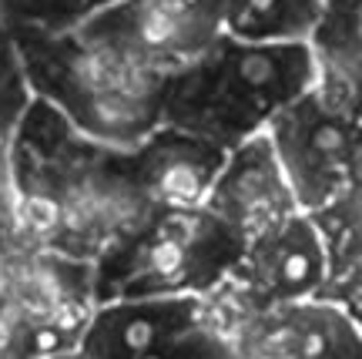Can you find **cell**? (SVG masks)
I'll return each mask as SVG.
<instances>
[{
	"label": "cell",
	"mask_w": 362,
	"mask_h": 359,
	"mask_svg": "<svg viewBox=\"0 0 362 359\" xmlns=\"http://www.w3.org/2000/svg\"><path fill=\"white\" fill-rule=\"evenodd\" d=\"M319 84V57L302 40L221 38L211 51L168 77L165 125L238 148L269 131L275 115Z\"/></svg>",
	"instance_id": "cell-1"
},
{
	"label": "cell",
	"mask_w": 362,
	"mask_h": 359,
	"mask_svg": "<svg viewBox=\"0 0 362 359\" xmlns=\"http://www.w3.org/2000/svg\"><path fill=\"white\" fill-rule=\"evenodd\" d=\"M242 235L202 208H161L94 258V302L151 295H211L238 258Z\"/></svg>",
	"instance_id": "cell-2"
},
{
	"label": "cell",
	"mask_w": 362,
	"mask_h": 359,
	"mask_svg": "<svg viewBox=\"0 0 362 359\" xmlns=\"http://www.w3.org/2000/svg\"><path fill=\"white\" fill-rule=\"evenodd\" d=\"M24 61L34 98L57 108L94 142L131 152L165 125L168 77L138 71L84 38L74 47H37Z\"/></svg>",
	"instance_id": "cell-3"
},
{
	"label": "cell",
	"mask_w": 362,
	"mask_h": 359,
	"mask_svg": "<svg viewBox=\"0 0 362 359\" xmlns=\"http://www.w3.org/2000/svg\"><path fill=\"white\" fill-rule=\"evenodd\" d=\"M225 30V0H128L90 17L81 38L90 47L158 77L202 61Z\"/></svg>",
	"instance_id": "cell-4"
},
{
	"label": "cell",
	"mask_w": 362,
	"mask_h": 359,
	"mask_svg": "<svg viewBox=\"0 0 362 359\" xmlns=\"http://www.w3.org/2000/svg\"><path fill=\"white\" fill-rule=\"evenodd\" d=\"M302 212L319 215L352 188L362 165V125L322 101L319 91L288 104L269 125Z\"/></svg>",
	"instance_id": "cell-5"
},
{
	"label": "cell",
	"mask_w": 362,
	"mask_h": 359,
	"mask_svg": "<svg viewBox=\"0 0 362 359\" xmlns=\"http://www.w3.org/2000/svg\"><path fill=\"white\" fill-rule=\"evenodd\" d=\"M329 269L332 258L322 222L312 212H298L269 235L248 242L245 256L218 289L238 312H259L322 295Z\"/></svg>",
	"instance_id": "cell-6"
},
{
	"label": "cell",
	"mask_w": 362,
	"mask_h": 359,
	"mask_svg": "<svg viewBox=\"0 0 362 359\" xmlns=\"http://www.w3.org/2000/svg\"><path fill=\"white\" fill-rule=\"evenodd\" d=\"M238 359H362V326L332 299L238 312Z\"/></svg>",
	"instance_id": "cell-7"
},
{
	"label": "cell",
	"mask_w": 362,
	"mask_h": 359,
	"mask_svg": "<svg viewBox=\"0 0 362 359\" xmlns=\"http://www.w3.org/2000/svg\"><path fill=\"white\" fill-rule=\"evenodd\" d=\"M205 208L218 215L235 235H242L245 249L248 242L269 235L302 212L269 131L252 135L228 152L225 168L205 198Z\"/></svg>",
	"instance_id": "cell-8"
},
{
	"label": "cell",
	"mask_w": 362,
	"mask_h": 359,
	"mask_svg": "<svg viewBox=\"0 0 362 359\" xmlns=\"http://www.w3.org/2000/svg\"><path fill=\"white\" fill-rule=\"evenodd\" d=\"M208 312V295L111 299L90 309L78 349L88 359H138L194 329Z\"/></svg>",
	"instance_id": "cell-9"
},
{
	"label": "cell",
	"mask_w": 362,
	"mask_h": 359,
	"mask_svg": "<svg viewBox=\"0 0 362 359\" xmlns=\"http://www.w3.org/2000/svg\"><path fill=\"white\" fill-rule=\"evenodd\" d=\"M228 152L192 131L161 125L128 152L131 175L144 198L161 208H202Z\"/></svg>",
	"instance_id": "cell-10"
}]
</instances>
